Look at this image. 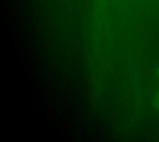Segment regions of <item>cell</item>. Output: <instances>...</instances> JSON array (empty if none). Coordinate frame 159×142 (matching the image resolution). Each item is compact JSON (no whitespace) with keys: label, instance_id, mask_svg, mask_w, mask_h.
Here are the masks:
<instances>
[{"label":"cell","instance_id":"cell-1","mask_svg":"<svg viewBox=\"0 0 159 142\" xmlns=\"http://www.w3.org/2000/svg\"><path fill=\"white\" fill-rule=\"evenodd\" d=\"M154 104H155L157 107L159 109V91H158V94H157V96H155V99H154Z\"/></svg>","mask_w":159,"mask_h":142},{"label":"cell","instance_id":"cell-2","mask_svg":"<svg viewBox=\"0 0 159 142\" xmlns=\"http://www.w3.org/2000/svg\"><path fill=\"white\" fill-rule=\"evenodd\" d=\"M158 77H159V70H158Z\"/></svg>","mask_w":159,"mask_h":142}]
</instances>
